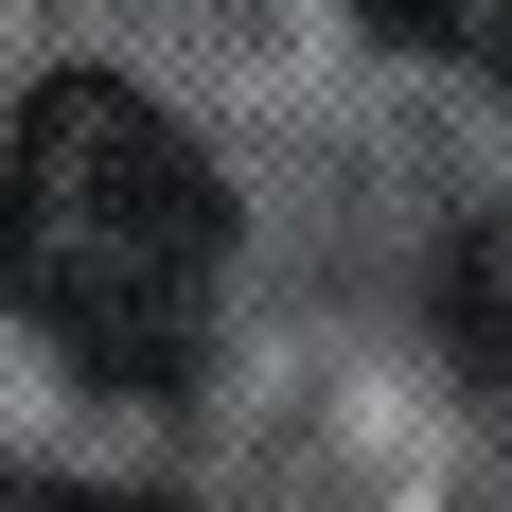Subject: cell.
<instances>
[{
	"label": "cell",
	"mask_w": 512,
	"mask_h": 512,
	"mask_svg": "<svg viewBox=\"0 0 512 512\" xmlns=\"http://www.w3.org/2000/svg\"><path fill=\"white\" fill-rule=\"evenodd\" d=\"M0 301L89 389H177L230 301V177L159 89L53 71L0 142Z\"/></svg>",
	"instance_id": "cell-1"
},
{
	"label": "cell",
	"mask_w": 512,
	"mask_h": 512,
	"mask_svg": "<svg viewBox=\"0 0 512 512\" xmlns=\"http://www.w3.org/2000/svg\"><path fill=\"white\" fill-rule=\"evenodd\" d=\"M354 18H371V36H424V53H442V36H477V0H354Z\"/></svg>",
	"instance_id": "cell-2"
},
{
	"label": "cell",
	"mask_w": 512,
	"mask_h": 512,
	"mask_svg": "<svg viewBox=\"0 0 512 512\" xmlns=\"http://www.w3.org/2000/svg\"><path fill=\"white\" fill-rule=\"evenodd\" d=\"M0 512H159V495H89V477H18Z\"/></svg>",
	"instance_id": "cell-3"
}]
</instances>
